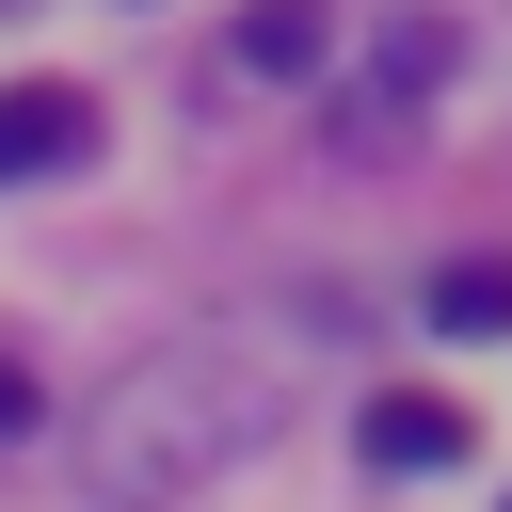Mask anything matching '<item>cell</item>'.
I'll use <instances>...</instances> for the list:
<instances>
[{
	"mask_svg": "<svg viewBox=\"0 0 512 512\" xmlns=\"http://www.w3.org/2000/svg\"><path fill=\"white\" fill-rule=\"evenodd\" d=\"M352 448H368L384 480H432V464H464V416H448L432 384H400V400H368V416H352Z\"/></svg>",
	"mask_w": 512,
	"mask_h": 512,
	"instance_id": "obj_3",
	"label": "cell"
},
{
	"mask_svg": "<svg viewBox=\"0 0 512 512\" xmlns=\"http://www.w3.org/2000/svg\"><path fill=\"white\" fill-rule=\"evenodd\" d=\"M80 160H96V96L80 80H0V192L80 176Z\"/></svg>",
	"mask_w": 512,
	"mask_h": 512,
	"instance_id": "obj_2",
	"label": "cell"
},
{
	"mask_svg": "<svg viewBox=\"0 0 512 512\" xmlns=\"http://www.w3.org/2000/svg\"><path fill=\"white\" fill-rule=\"evenodd\" d=\"M320 48H336V0H256L240 16V80H320Z\"/></svg>",
	"mask_w": 512,
	"mask_h": 512,
	"instance_id": "obj_4",
	"label": "cell"
},
{
	"mask_svg": "<svg viewBox=\"0 0 512 512\" xmlns=\"http://www.w3.org/2000/svg\"><path fill=\"white\" fill-rule=\"evenodd\" d=\"M272 352L256 336H224V320H192V336H160V352H128V384H96V416H80V496L96 512H176V496H208L256 432H272Z\"/></svg>",
	"mask_w": 512,
	"mask_h": 512,
	"instance_id": "obj_1",
	"label": "cell"
},
{
	"mask_svg": "<svg viewBox=\"0 0 512 512\" xmlns=\"http://www.w3.org/2000/svg\"><path fill=\"white\" fill-rule=\"evenodd\" d=\"M432 336H512V256H448L432 272Z\"/></svg>",
	"mask_w": 512,
	"mask_h": 512,
	"instance_id": "obj_5",
	"label": "cell"
},
{
	"mask_svg": "<svg viewBox=\"0 0 512 512\" xmlns=\"http://www.w3.org/2000/svg\"><path fill=\"white\" fill-rule=\"evenodd\" d=\"M32 416H48V400H32V368H0V432H32Z\"/></svg>",
	"mask_w": 512,
	"mask_h": 512,
	"instance_id": "obj_6",
	"label": "cell"
}]
</instances>
